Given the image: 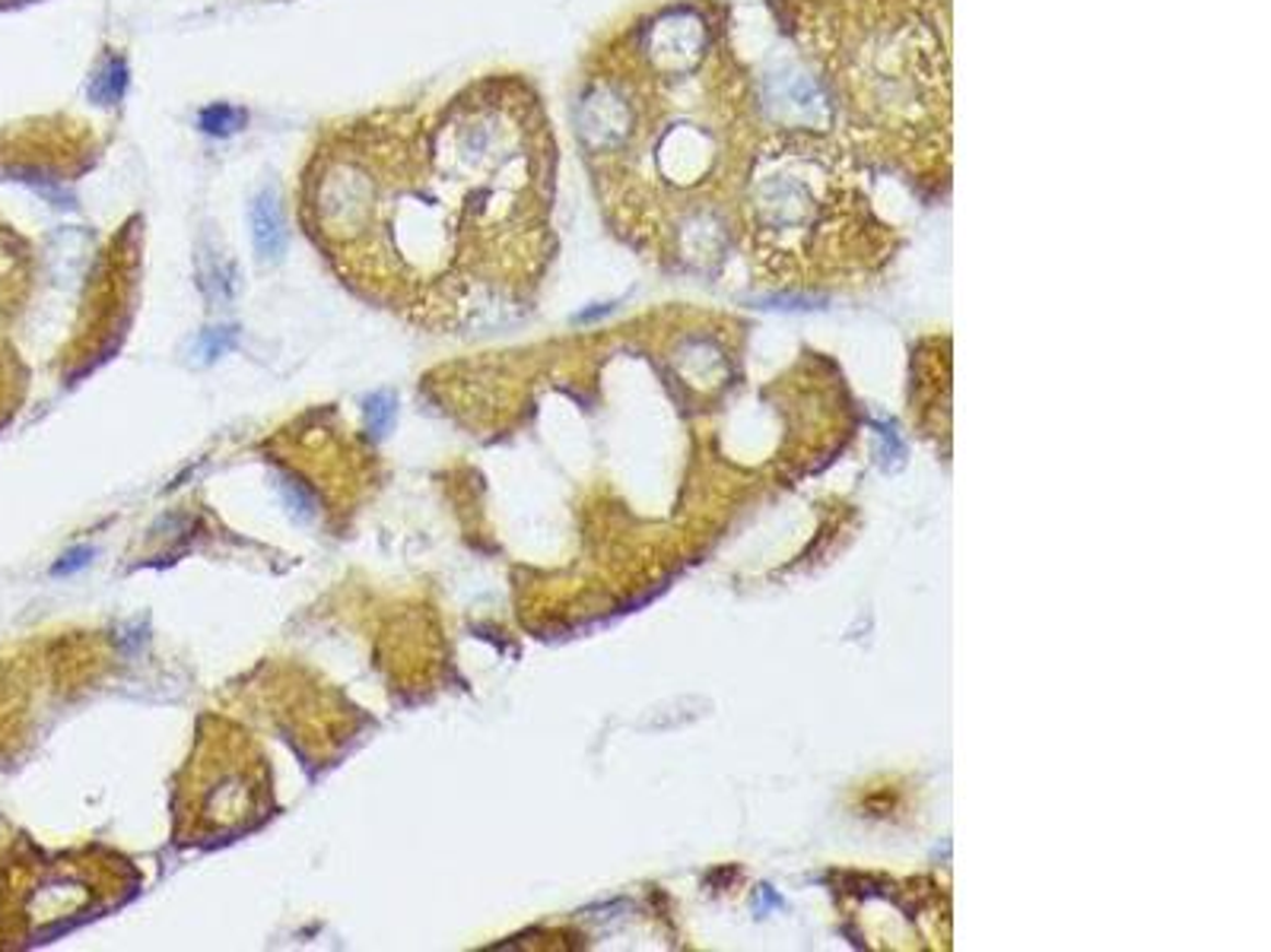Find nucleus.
Returning a JSON list of instances; mask_svg holds the SVG:
<instances>
[{
	"mask_svg": "<svg viewBox=\"0 0 1271 952\" xmlns=\"http://www.w3.org/2000/svg\"><path fill=\"white\" fill-rule=\"evenodd\" d=\"M557 150L522 77L470 83L435 111L382 108L318 140L302 223L343 283L452 325L537 283L550 258Z\"/></svg>",
	"mask_w": 1271,
	"mask_h": 952,
	"instance_id": "1",
	"label": "nucleus"
},
{
	"mask_svg": "<svg viewBox=\"0 0 1271 952\" xmlns=\"http://www.w3.org/2000/svg\"><path fill=\"white\" fill-rule=\"evenodd\" d=\"M750 73L719 0H671L598 48L575 137L607 220L655 258H725L757 128Z\"/></svg>",
	"mask_w": 1271,
	"mask_h": 952,
	"instance_id": "2",
	"label": "nucleus"
},
{
	"mask_svg": "<svg viewBox=\"0 0 1271 952\" xmlns=\"http://www.w3.org/2000/svg\"><path fill=\"white\" fill-rule=\"evenodd\" d=\"M830 105V133L919 188L951 178L944 0H772Z\"/></svg>",
	"mask_w": 1271,
	"mask_h": 952,
	"instance_id": "3",
	"label": "nucleus"
},
{
	"mask_svg": "<svg viewBox=\"0 0 1271 952\" xmlns=\"http://www.w3.org/2000/svg\"><path fill=\"white\" fill-rule=\"evenodd\" d=\"M868 165L827 128H776L757 140L735 210V242L757 280L785 290L865 283L894 258Z\"/></svg>",
	"mask_w": 1271,
	"mask_h": 952,
	"instance_id": "4",
	"label": "nucleus"
},
{
	"mask_svg": "<svg viewBox=\"0 0 1271 952\" xmlns=\"http://www.w3.org/2000/svg\"><path fill=\"white\" fill-rule=\"evenodd\" d=\"M268 807V772L258 755H248L242 743L203 747L201 759H191V788H185L178 816L191 822V835H226L248 828L265 816Z\"/></svg>",
	"mask_w": 1271,
	"mask_h": 952,
	"instance_id": "5",
	"label": "nucleus"
},
{
	"mask_svg": "<svg viewBox=\"0 0 1271 952\" xmlns=\"http://www.w3.org/2000/svg\"><path fill=\"white\" fill-rule=\"evenodd\" d=\"M248 223H252V245H255L258 261H283L287 245H290V230H287L280 195L270 185L255 191V198L248 203Z\"/></svg>",
	"mask_w": 1271,
	"mask_h": 952,
	"instance_id": "6",
	"label": "nucleus"
},
{
	"mask_svg": "<svg viewBox=\"0 0 1271 952\" xmlns=\"http://www.w3.org/2000/svg\"><path fill=\"white\" fill-rule=\"evenodd\" d=\"M128 83H131V70H128L125 55L121 51H105L100 58V64L93 67V73H90L86 96L100 108H115L118 102L125 99Z\"/></svg>",
	"mask_w": 1271,
	"mask_h": 952,
	"instance_id": "7",
	"label": "nucleus"
},
{
	"mask_svg": "<svg viewBox=\"0 0 1271 952\" xmlns=\"http://www.w3.org/2000/svg\"><path fill=\"white\" fill-rule=\"evenodd\" d=\"M245 125H248V111L233 102H210L198 111V131L207 137L226 140V137H235Z\"/></svg>",
	"mask_w": 1271,
	"mask_h": 952,
	"instance_id": "8",
	"label": "nucleus"
},
{
	"mask_svg": "<svg viewBox=\"0 0 1271 952\" xmlns=\"http://www.w3.org/2000/svg\"><path fill=\"white\" fill-rule=\"evenodd\" d=\"M238 343V328L235 325H213V328H203L195 340V353L201 356V362H217L220 356H226Z\"/></svg>",
	"mask_w": 1271,
	"mask_h": 952,
	"instance_id": "9",
	"label": "nucleus"
},
{
	"mask_svg": "<svg viewBox=\"0 0 1271 952\" xmlns=\"http://www.w3.org/2000/svg\"><path fill=\"white\" fill-rule=\"evenodd\" d=\"M395 416H398V397L392 391H375L366 400V428L375 438H382L392 428Z\"/></svg>",
	"mask_w": 1271,
	"mask_h": 952,
	"instance_id": "10",
	"label": "nucleus"
},
{
	"mask_svg": "<svg viewBox=\"0 0 1271 952\" xmlns=\"http://www.w3.org/2000/svg\"><path fill=\"white\" fill-rule=\"evenodd\" d=\"M283 495H287L290 508L300 512V518H312L315 515V502H312V495L305 493L300 483H283Z\"/></svg>",
	"mask_w": 1271,
	"mask_h": 952,
	"instance_id": "11",
	"label": "nucleus"
},
{
	"mask_svg": "<svg viewBox=\"0 0 1271 952\" xmlns=\"http://www.w3.org/2000/svg\"><path fill=\"white\" fill-rule=\"evenodd\" d=\"M93 559V546H77V550H70V553H65V559L51 568L55 575H70V572H77V568H83L86 562Z\"/></svg>",
	"mask_w": 1271,
	"mask_h": 952,
	"instance_id": "12",
	"label": "nucleus"
}]
</instances>
